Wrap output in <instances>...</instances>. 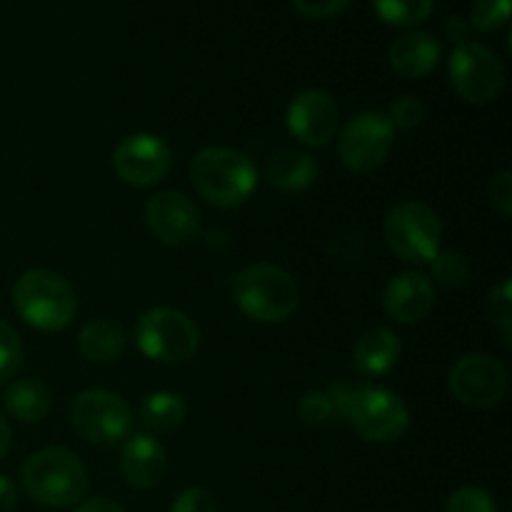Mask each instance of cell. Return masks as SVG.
Returning <instances> with one entry per match:
<instances>
[{"label": "cell", "instance_id": "1", "mask_svg": "<svg viewBox=\"0 0 512 512\" xmlns=\"http://www.w3.org/2000/svg\"><path fill=\"white\" fill-rule=\"evenodd\" d=\"M335 413L370 443H395L410 428V410L398 393L378 385H335L330 390Z\"/></svg>", "mask_w": 512, "mask_h": 512}, {"label": "cell", "instance_id": "2", "mask_svg": "<svg viewBox=\"0 0 512 512\" xmlns=\"http://www.w3.org/2000/svg\"><path fill=\"white\" fill-rule=\"evenodd\" d=\"M190 183L215 208H238L258 188V168L243 150L210 145L190 163Z\"/></svg>", "mask_w": 512, "mask_h": 512}, {"label": "cell", "instance_id": "3", "mask_svg": "<svg viewBox=\"0 0 512 512\" xmlns=\"http://www.w3.org/2000/svg\"><path fill=\"white\" fill-rule=\"evenodd\" d=\"M23 490L40 505L70 508L83 503L88 493V468L68 448H43L25 460L20 470Z\"/></svg>", "mask_w": 512, "mask_h": 512}, {"label": "cell", "instance_id": "4", "mask_svg": "<svg viewBox=\"0 0 512 512\" xmlns=\"http://www.w3.org/2000/svg\"><path fill=\"white\" fill-rule=\"evenodd\" d=\"M13 305L25 323L45 333H55L73 323L78 313V295L60 273L33 268L15 280Z\"/></svg>", "mask_w": 512, "mask_h": 512}, {"label": "cell", "instance_id": "5", "mask_svg": "<svg viewBox=\"0 0 512 512\" xmlns=\"http://www.w3.org/2000/svg\"><path fill=\"white\" fill-rule=\"evenodd\" d=\"M235 300L238 308L258 323H283L298 308L300 288L280 265L255 263L235 280Z\"/></svg>", "mask_w": 512, "mask_h": 512}, {"label": "cell", "instance_id": "6", "mask_svg": "<svg viewBox=\"0 0 512 512\" xmlns=\"http://www.w3.org/2000/svg\"><path fill=\"white\" fill-rule=\"evenodd\" d=\"M135 343L145 358L165 365L188 363L200 348V330L178 308H150L135 325Z\"/></svg>", "mask_w": 512, "mask_h": 512}, {"label": "cell", "instance_id": "7", "mask_svg": "<svg viewBox=\"0 0 512 512\" xmlns=\"http://www.w3.org/2000/svg\"><path fill=\"white\" fill-rule=\"evenodd\" d=\"M383 235L388 248L408 263H430L440 253L443 225L438 213L418 200H403L385 215Z\"/></svg>", "mask_w": 512, "mask_h": 512}, {"label": "cell", "instance_id": "8", "mask_svg": "<svg viewBox=\"0 0 512 512\" xmlns=\"http://www.w3.org/2000/svg\"><path fill=\"white\" fill-rule=\"evenodd\" d=\"M70 425L88 443L110 448L130 438L133 410L110 390H83L70 403Z\"/></svg>", "mask_w": 512, "mask_h": 512}, {"label": "cell", "instance_id": "9", "mask_svg": "<svg viewBox=\"0 0 512 512\" xmlns=\"http://www.w3.org/2000/svg\"><path fill=\"white\" fill-rule=\"evenodd\" d=\"M450 83L455 93L473 105L493 103L505 88V68L498 55L483 43L455 45L448 60Z\"/></svg>", "mask_w": 512, "mask_h": 512}, {"label": "cell", "instance_id": "10", "mask_svg": "<svg viewBox=\"0 0 512 512\" xmlns=\"http://www.w3.org/2000/svg\"><path fill=\"white\" fill-rule=\"evenodd\" d=\"M395 143V128L378 110H363L343 125L338 155L353 173H373L388 160Z\"/></svg>", "mask_w": 512, "mask_h": 512}, {"label": "cell", "instance_id": "11", "mask_svg": "<svg viewBox=\"0 0 512 512\" xmlns=\"http://www.w3.org/2000/svg\"><path fill=\"white\" fill-rule=\"evenodd\" d=\"M448 388L470 408H495L508 393V370L488 353H468L450 368Z\"/></svg>", "mask_w": 512, "mask_h": 512}, {"label": "cell", "instance_id": "12", "mask_svg": "<svg viewBox=\"0 0 512 512\" xmlns=\"http://www.w3.org/2000/svg\"><path fill=\"white\" fill-rule=\"evenodd\" d=\"M113 168L128 185L148 188L160 183L173 168V150L153 133H133L113 153Z\"/></svg>", "mask_w": 512, "mask_h": 512}, {"label": "cell", "instance_id": "13", "mask_svg": "<svg viewBox=\"0 0 512 512\" xmlns=\"http://www.w3.org/2000/svg\"><path fill=\"white\" fill-rule=\"evenodd\" d=\"M145 223L153 238L170 248H183L200 235L203 215L198 205L180 190L155 193L145 205Z\"/></svg>", "mask_w": 512, "mask_h": 512}, {"label": "cell", "instance_id": "14", "mask_svg": "<svg viewBox=\"0 0 512 512\" xmlns=\"http://www.w3.org/2000/svg\"><path fill=\"white\" fill-rule=\"evenodd\" d=\"M285 123H288V130L295 140H300L308 148H323L338 133L340 108L333 95L310 88L290 100Z\"/></svg>", "mask_w": 512, "mask_h": 512}, {"label": "cell", "instance_id": "15", "mask_svg": "<svg viewBox=\"0 0 512 512\" xmlns=\"http://www.w3.org/2000/svg\"><path fill=\"white\" fill-rule=\"evenodd\" d=\"M435 305L433 280L420 270H405L395 275L383 293V308L395 323H420Z\"/></svg>", "mask_w": 512, "mask_h": 512}, {"label": "cell", "instance_id": "16", "mask_svg": "<svg viewBox=\"0 0 512 512\" xmlns=\"http://www.w3.org/2000/svg\"><path fill=\"white\" fill-rule=\"evenodd\" d=\"M165 470H168V453L158 438L150 433H138L125 440L120 453V473L130 488H155L163 480Z\"/></svg>", "mask_w": 512, "mask_h": 512}, {"label": "cell", "instance_id": "17", "mask_svg": "<svg viewBox=\"0 0 512 512\" xmlns=\"http://www.w3.org/2000/svg\"><path fill=\"white\" fill-rule=\"evenodd\" d=\"M440 55H443L440 40L433 33H425V30L400 35L388 50V60L393 70L408 80L428 78L438 68Z\"/></svg>", "mask_w": 512, "mask_h": 512}, {"label": "cell", "instance_id": "18", "mask_svg": "<svg viewBox=\"0 0 512 512\" xmlns=\"http://www.w3.org/2000/svg\"><path fill=\"white\" fill-rule=\"evenodd\" d=\"M265 178L280 193H303L318 178V163L305 150L280 148L265 163Z\"/></svg>", "mask_w": 512, "mask_h": 512}, {"label": "cell", "instance_id": "19", "mask_svg": "<svg viewBox=\"0 0 512 512\" xmlns=\"http://www.w3.org/2000/svg\"><path fill=\"white\" fill-rule=\"evenodd\" d=\"M400 340L390 328H370L353 348V365L360 375H383L398 363Z\"/></svg>", "mask_w": 512, "mask_h": 512}, {"label": "cell", "instance_id": "20", "mask_svg": "<svg viewBox=\"0 0 512 512\" xmlns=\"http://www.w3.org/2000/svg\"><path fill=\"white\" fill-rule=\"evenodd\" d=\"M125 345H128V333L123 325L110 318L90 320L78 333V350L90 363H115L125 353Z\"/></svg>", "mask_w": 512, "mask_h": 512}, {"label": "cell", "instance_id": "21", "mask_svg": "<svg viewBox=\"0 0 512 512\" xmlns=\"http://www.w3.org/2000/svg\"><path fill=\"white\" fill-rule=\"evenodd\" d=\"M5 410L20 423H40L53 408V395L40 380L20 378L8 385L3 395Z\"/></svg>", "mask_w": 512, "mask_h": 512}, {"label": "cell", "instance_id": "22", "mask_svg": "<svg viewBox=\"0 0 512 512\" xmlns=\"http://www.w3.org/2000/svg\"><path fill=\"white\" fill-rule=\"evenodd\" d=\"M188 418V403L178 393L158 390V393L145 395L140 403V423L145 425L150 435H168L183 428Z\"/></svg>", "mask_w": 512, "mask_h": 512}, {"label": "cell", "instance_id": "23", "mask_svg": "<svg viewBox=\"0 0 512 512\" xmlns=\"http://www.w3.org/2000/svg\"><path fill=\"white\" fill-rule=\"evenodd\" d=\"M373 8L393 28H415L433 15L435 0H373Z\"/></svg>", "mask_w": 512, "mask_h": 512}, {"label": "cell", "instance_id": "24", "mask_svg": "<svg viewBox=\"0 0 512 512\" xmlns=\"http://www.w3.org/2000/svg\"><path fill=\"white\" fill-rule=\"evenodd\" d=\"M430 265H433L435 283H440L448 290L463 288L470 280V265L468 260L463 258V253H458V250H440V253L430 260Z\"/></svg>", "mask_w": 512, "mask_h": 512}, {"label": "cell", "instance_id": "25", "mask_svg": "<svg viewBox=\"0 0 512 512\" xmlns=\"http://www.w3.org/2000/svg\"><path fill=\"white\" fill-rule=\"evenodd\" d=\"M510 18V0H475L470 8L468 25L480 33H493L503 28Z\"/></svg>", "mask_w": 512, "mask_h": 512}, {"label": "cell", "instance_id": "26", "mask_svg": "<svg viewBox=\"0 0 512 512\" xmlns=\"http://www.w3.org/2000/svg\"><path fill=\"white\" fill-rule=\"evenodd\" d=\"M23 365V343L18 330L0 320V385L8 383Z\"/></svg>", "mask_w": 512, "mask_h": 512}, {"label": "cell", "instance_id": "27", "mask_svg": "<svg viewBox=\"0 0 512 512\" xmlns=\"http://www.w3.org/2000/svg\"><path fill=\"white\" fill-rule=\"evenodd\" d=\"M445 512H500L493 495L478 485L458 488L445 503Z\"/></svg>", "mask_w": 512, "mask_h": 512}, {"label": "cell", "instance_id": "28", "mask_svg": "<svg viewBox=\"0 0 512 512\" xmlns=\"http://www.w3.org/2000/svg\"><path fill=\"white\" fill-rule=\"evenodd\" d=\"M488 318L500 330L505 343L510 345L512 335V283L503 280L488 298Z\"/></svg>", "mask_w": 512, "mask_h": 512}, {"label": "cell", "instance_id": "29", "mask_svg": "<svg viewBox=\"0 0 512 512\" xmlns=\"http://www.w3.org/2000/svg\"><path fill=\"white\" fill-rule=\"evenodd\" d=\"M385 118H388V123L393 125V128L413 130L425 120V105L423 100H418L415 95H400V98H395L393 103H390Z\"/></svg>", "mask_w": 512, "mask_h": 512}, {"label": "cell", "instance_id": "30", "mask_svg": "<svg viewBox=\"0 0 512 512\" xmlns=\"http://www.w3.org/2000/svg\"><path fill=\"white\" fill-rule=\"evenodd\" d=\"M333 400L323 390H308L298 403V418L305 425H325L333 418Z\"/></svg>", "mask_w": 512, "mask_h": 512}, {"label": "cell", "instance_id": "31", "mask_svg": "<svg viewBox=\"0 0 512 512\" xmlns=\"http://www.w3.org/2000/svg\"><path fill=\"white\" fill-rule=\"evenodd\" d=\"M170 512H218V500L205 488H185L175 495Z\"/></svg>", "mask_w": 512, "mask_h": 512}, {"label": "cell", "instance_id": "32", "mask_svg": "<svg viewBox=\"0 0 512 512\" xmlns=\"http://www.w3.org/2000/svg\"><path fill=\"white\" fill-rule=\"evenodd\" d=\"M350 0H293L295 10L310 20H328L343 13Z\"/></svg>", "mask_w": 512, "mask_h": 512}, {"label": "cell", "instance_id": "33", "mask_svg": "<svg viewBox=\"0 0 512 512\" xmlns=\"http://www.w3.org/2000/svg\"><path fill=\"white\" fill-rule=\"evenodd\" d=\"M488 198L495 208L503 215L512 213V173L510 170H500L498 175H493L488 185Z\"/></svg>", "mask_w": 512, "mask_h": 512}, {"label": "cell", "instance_id": "34", "mask_svg": "<svg viewBox=\"0 0 512 512\" xmlns=\"http://www.w3.org/2000/svg\"><path fill=\"white\" fill-rule=\"evenodd\" d=\"M18 505V488L8 475H0V512H13Z\"/></svg>", "mask_w": 512, "mask_h": 512}, {"label": "cell", "instance_id": "35", "mask_svg": "<svg viewBox=\"0 0 512 512\" xmlns=\"http://www.w3.org/2000/svg\"><path fill=\"white\" fill-rule=\"evenodd\" d=\"M75 512H125V508L110 498H90L83 500Z\"/></svg>", "mask_w": 512, "mask_h": 512}, {"label": "cell", "instance_id": "36", "mask_svg": "<svg viewBox=\"0 0 512 512\" xmlns=\"http://www.w3.org/2000/svg\"><path fill=\"white\" fill-rule=\"evenodd\" d=\"M445 30H448V38L453 40V43H458V45L468 43L470 25H468V20L460 18V15H455V18H450L448 25H445Z\"/></svg>", "mask_w": 512, "mask_h": 512}, {"label": "cell", "instance_id": "37", "mask_svg": "<svg viewBox=\"0 0 512 512\" xmlns=\"http://www.w3.org/2000/svg\"><path fill=\"white\" fill-rule=\"evenodd\" d=\"M10 440H13V433H10V423L0 415V460L5 458V453L10 450Z\"/></svg>", "mask_w": 512, "mask_h": 512}]
</instances>
